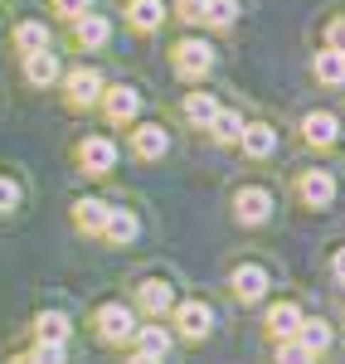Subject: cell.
I'll list each match as a JSON object with an SVG mask.
<instances>
[{"instance_id":"obj_1","label":"cell","mask_w":345,"mask_h":364,"mask_svg":"<svg viewBox=\"0 0 345 364\" xmlns=\"http://www.w3.org/2000/svg\"><path fill=\"white\" fill-rule=\"evenodd\" d=\"M209 68H214V49H209L204 39H180V44H175V73H180V78L195 83Z\"/></svg>"},{"instance_id":"obj_2","label":"cell","mask_w":345,"mask_h":364,"mask_svg":"<svg viewBox=\"0 0 345 364\" xmlns=\"http://www.w3.org/2000/svg\"><path fill=\"white\" fill-rule=\"evenodd\" d=\"M63 87H68V102H73V107H87V102L102 97V73H97V68H73V73L63 78Z\"/></svg>"},{"instance_id":"obj_3","label":"cell","mask_w":345,"mask_h":364,"mask_svg":"<svg viewBox=\"0 0 345 364\" xmlns=\"http://www.w3.org/2000/svg\"><path fill=\"white\" fill-rule=\"evenodd\" d=\"M78 166L92 170V175H107V170L117 166V146L107 136H87L83 146H78Z\"/></svg>"},{"instance_id":"obj_4","label":"cell","mask_w":345,"mask_h":364,"mask_svg":"<svg viewBox=\"0 0 345 364\" xmlns=\"http://www.w3.org/2000/svg\"><path fill=\"white\" fill-rule=\"evenodd\" d=\"M97 331H102V340L122 345V340L137 331V316H132V306H102L97 311Z\"/></svg>"},{"instance_id":"obj_5","label":"cell","mask_w":345,"mask_h":364,"mask_svg":"<svg viewBox=\"0 0 345 364\" xmlns=\"http://www.w3.org/2000/svg\"><path fill=\"white\" fill-rule=\"evenodd\" d=\"M233 214H238L243 224H267V214H272V195H267V190H238Z\"/></svg>"},{"instance_id":"obj_6","label":"cell","mask_w":345,"mask_h":364,"mask_svg":"<svg viewBox=\"0 0 345 364\" xmlns=\"http://www.w3.org/2000/svg\"><path fill=\"white\" fill-rule=\"evenodd\" d=\"M102 102H107V117L112 122H132V117L142 112V92L137 87H127V83H117L102 92Z\"/></svg>"},{"instance_id":"obj_7","label":"cell","mask_w":345,"mask_h":364,"mask_svg":"<svg viewBox=\"0 0 345 364\" xmlns=\"http://www.w3.org/2000/svg\"><path fill=\"white\" fill-rule=\"evenodd\" d=\"M166 146H171V136H166V127H156V122L137 127V136H132V151H137L142 161H161Z\"/></svg>"},{"instance_id":"obj_8","label":"cell","mask_w":345,"mask_h":364,"mask_svg":"<svg viewBox=\"0 0 345 364\" xmlns=\"http://www.w3.org/2000/svg\"><path fill=\"white\" fill-rule=\"evenodd\" d=\"M175 326H180V336L200 340V336H209L214 316H209V306H204V301H185V306L175 311Z\"/></svg>"},{"instance_id":"obj_9","label":"cell","mask_w":345,"mask_h":364,"mask_svg":"<svg viewBox=\"0 0 345 364\" xmlns=\"http://www.w3.org/2000/svg\"><path fill=\"white\" fill-rule=\"evenodd\" d=\"M25 78H29L34 87H54V83H58V58H54V49L25 54Z\"/></svg>"},{"instance_id":"obj_10","label":"cell","mask_w":345,"mask_h":364,"mask_svg":"<svg viewBox=\"0 0 345 364\" xmlns=\"http://www.w3.org/2000/svg\"><path fill=\"white\" fill-rule=\"evenodd\" d=\"M127 25L142 29V34L161 29L166 25V5H161V0H132V5H127Z\"/></svg>"},{"instance_id":"obj_11","label":"cell","mask_w":345,"mask_h":364,"mask_svg":"<svg viewBox=\"0 0 345 364\" xmlns=\"http://www.w3.org/2000/svg\"><path fill=\"white\" fill-rule=\"evenodd\" d=\"M302 199H307L312 209H326V204L336 199V180H331L326 170H307V175H302Z\"/></svg>"},{"instance_id":"obj_12","label":"cell","mask_w":345,"mask_h":364,"mask_svg":"<svg viewBox=\"0 0 345 364\" xmlns=\"http://www.w3.org/2000/svg\"><path fill=\"white\" fill-rule=\"evenodd\" d=\"M262 291H267V272L253 267V262H243V267L233 272V296H238V301H258Z\"/></svg>"},{"instance_id":"obj_13","label":"cell","mask_w":345,"mask_h":364,"mask_svg":"<svg viewBox=\"0 0 345 364\" xmlns=\"http://www.w3.org/2000/svg\"><path fill=\"white\" fill-rule=\"evenodd\" d=\"M302 136L312 141V146H336V136H341V122L331 112H312L307 122H302Z\"/></svg>"},{"instance_id":"obj_14","label":"cell","mask_w":345,"mask_h":364,"mask_svg":"<svg viewBox=\"0 0 345 364\" xmlns=\"http://www.w3.org/2000/svg\"><path fill=\"white\" fill-rule=\"evenodd\" d=\"M73 34H78V44H83V49H102V44H107V20L87 10V15L73 20Z\"/></svg>"},{"instance_id":"obj_15","label":"cell","mask_w":345,"mask_h":364,"mask_svg":"<svg viewBox=\"0 0 345 364\" xmlns=\"http://www.w3.org/2000/svg\"><path fill=\"white\" fill-rule=\"evenodd\" d=\"M137 301H142V311L161 316V311H171L175 291H171V282H142V287H137Z\"/></svg>"},{"instance_id":"obj_16","label":"cell","mask_w":345,"mask_h":364,"mask_svg":"<svg viewBox=\"0 0 345 364\" xmlns=\"http://www.w3.org/2000/svg\"><path fill=\"white\" fill-rule=\"evenodd\" d=\"M102 233H107L112 243H132V238L142 233V224H137V214H132V209H107V224H102Z\"/></svg>"},{"instance_id":"obj_17","label":"cell","mask_w":345,"mask_h":364,"mask_svg":"<svg viewBox=\"0 0 345 364\" xmlns=\"http://www.w3.org/2000/svg\"><path fill=\"white\" fill-rule=\"evenodd\" d=\"M243 151H248V156H272V146H277V132H272V127H262V122H253V127H243Z\"/></svg>"},{"instance_id":"obj_18","label":"cell","mask_w":345,"mask_h":364,"mask_svg":"<svg viewBox=\"0 0 345 364\" xmlns=\"http://www.w3.org/2000/svg\"><path fill=\"white\" fill-rule=\"evenodd\" d=\"M73 219H78L83 233H102V224H107V204H102V199H78V204H73Z\"/></svg>"},{"instance_id":"obj_19","label":"cell","mask_w":345,"mask_h":364,"mask_svg":"<svg viewBox=\"0 0 345 364\" xmlns=\"http://www.w3.org/2000/svg\"><path fill=\"white\" fill-rule=\"evenodd\" d=\"M200 20L214 29H229L238 20V0H200Z\"/></svg>"},{"instance_id":"obj_20","label":"cell","mask_w":345,"mask_h":364,"mask_svg":"<svg viewBox=\"0 0 345 364\" xmlns=\"http://www.w3.org/2000/svg\"><path fill=\"white\" fill-rule=\"evenodd\" d=\"M317 78L326 87H341L345 83V54H341V49H321V54H317Z\"/></svg>"},{"instance_id":"obj_21","label":"cell","mask_w":345,"mask_h":364,"mask_svg":"<svg viewBox=\"0 0 345 364\" xmlns=\"http://www.w3.org/2000/svg\"><path fill=\"white\" fill-rule=\"evenodd\" d=\"M15 49H20V54H39V49H49V25L25 20V25L15 29Z\"/></svg>"},{"instance_id":"obj_22","label":"cell","mask_w":345,"mask_h":364,"mask_svg":"<svg viewBox=\"0 0 345 364\" xmlns=\"http://www.w3.org/2000/svg\"><path fill=\"white\" fill-rule=\"evenodd\" d=\"M185 117H190L195 127H209V122L219 117V102H214L209 92H190V97H185Z\"/></svg>"},{"instance_id":"obj_23","label":"cell","mask_w":345,"mask_h":364,"mask_svg":"<svg viewBox=\"0 0 345 364\" xmlns=\"http://www.w3.org/2000/svg\"><path fill=\"white\" fill-rule=\"evenodd\" d=\"M267 326H272L277 336L287 340V336H297V326H302V311L282 301V306H272V311H267Z\"/></svg>"},{"instance_id":"obj_24","label":"cell","mask_w":345,"mask_h":364,"mask_svg":"<svg viewBox=\"0 0 345 364\" xmlns=\"http://www.w3.org/2000/svg\"><path fill=\"white\" fill-rule=\"evenodd\" d=\"M297 340L317 355V350H326V345H331V326H326V321H302V326H297Z\"/></svg>"},{"instance_id":"obj_25","label":"cell","mask_w":345,"mask_h":364,"mask_svg":"<svg viewBox=\"0 0 345 364\" xmlns=\"http://www.w3.org/2000/svg\"><path fill=\"white\" fill-rule=\"evenodd\" d=\"M34 331H39V340H63L68 336V316H63V311H44V316L34 321Z\"/></svg>"},{"instance_id":"obj_26","label":"cell","mask_w":345,"mask_h":364,"mask_svg":"<svg viewBox=\"0 0 345 364\" xmlns=\"http://www.w3.org/2000/svg\"><path fill=\"white\" fill-rule=\"evenodd\" d=\"M209 132H214L219 141H238V136H243V117H238V112H224V107H219V117L209 122Z\"/></svg>"},{"instance_id":"obj_27","label":"cell","mask_w":345,"mask_h":364,"mask_svg":"<svg viewBox=\"0 0 345 364\" xmlns=\"http://www.w3.org/2000/svg\"><path fill=\"white\" fill-rule=\"evenodd\" d=\"M312 360H317V355H312L297 336H287V340H282V350H277V364H312Z\"/></svg>"},{"instance_id":"obj_28","label":"cell","mask_w":345,"mask_h":364,"mask_svg":"<svg viewBox=\"0 0 345 364\" xmlns=\"http://www.w3.org/2000/svg\"><path fill=\"white\" fill-rule=\"evenodd\" d=\"M166 345H171V336H166L161 326H146V331H142V350H146V355H156V360H161V355H166Z\"/></svg>"},{"instance_id":"obj_29","label":"cell","mask_w":345,"mask_h":364,"mask_svg":"<svg viewBox=\"0 0 345 364\" xmlns=\"http://www.w3.org/2000/svg\"><path fill=\"white\" fill-rule=\"evenodd\" d=\"M34 364H63V340H39Z\"/></svg>"},{"instance_id":"obj_30","label":"cell","mask_w":345,"mask_h":364,"mask_svg":"<svg viewBox=\"0 0 345 364\" xmlns=\"http://www.w3.org/2000/svg\"><path fill=\"white\" fill-rule=\"evenodd\" d=\"M15 204H20V185H15L10 175H0V214H10Z\"/></svg>"},{"instance_id":"obj_31","label":"cell","mask_w":345,"mask_h":364,"mask_svg":"<svg viewBox=\"0 0 345 364\" xmlns=\"http://www.w3.org/2000/svg\"><path fill=\"white\" fill-rule=\"evenodd\" d=\"M54 10L63 20H78V15H87V0H54Z\"/></svg>"},{"instance_id":"obj_32","label":"cell","mask_w":345,"mask_h":364,"mask_svg":"<svg viewBox=\"0 0 345 364\" xmlns=\"http://www.w3.org/2000/svg\"><path fill=\"white\" fill-rule=\"evenodd\" d=\"M175 10H180V20L200 25V0H175Z\"/></svg>"},{"instance_id":"obj_33","label":"cell","mask_w":345,"mask_h":364,"mask_svg":"<svg viewBox=\"0 0 345 364\" xmlns=\"http://www.w3.org/2000/svg\"><path fill=\"white\" fill-rule=\"evenodd\" d=\"M331 49H341V54H345V20L331 25Z\"/></svg>"},{"instance_id":"obj_34","label":"cell","mask_w":345,"mask_h":364,"mask_svg":"<svg viewBox=\"0 0 345 364\" xmlns=\"http://www.w3.org/2000/svg\"><path fill=\"white\" fill-rule=\"evenodd\" d=\"M331 267H336V277H341V282H345V248H341V252H336V262H331Z\"/></svg>"},{"instance_id":"obj_35","label":"cell","mask_w":345,"mask_h":364,"mask_svg":"<svg viewBox=\"0 0 345 364\" xmlns=\"http://www.w3.org/2000/svg\"><path fill=\"white\" fill-rule=\"evenodd\" d=\"M132 364H161V360H156V355H146V350H142V355H137Z\"/></svg>"},{"instance_id":"obj_36","label":"cell","mask_w":345,"mask_h":364,"mask_svg":"<svg viewBox=\"0 0 345 364\" xmlns=\"http://www.w3.org/2000/svg\"><path fill=\"white\" fill-rule=\"evenodd\" d=\"M15 364H34V355H25V360H15Z\"/></svg>"}]
</instances>
